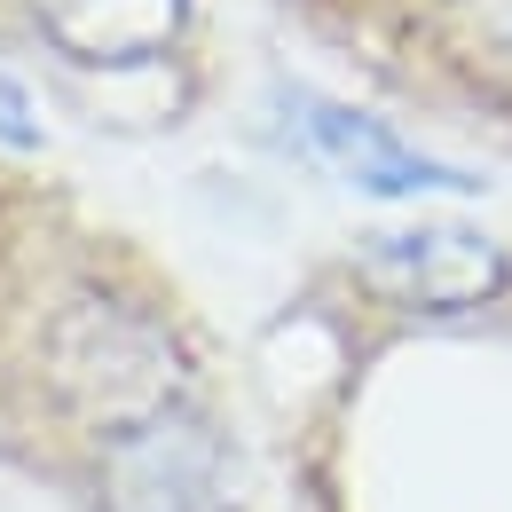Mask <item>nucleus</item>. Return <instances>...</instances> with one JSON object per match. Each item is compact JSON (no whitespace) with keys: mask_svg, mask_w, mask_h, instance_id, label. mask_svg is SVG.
I'll list each match as a JSON object with an SVG mask.
<instances>
[{"mask_svg":"<svg viewBox=\"0 0 512 512\" xmlns=\"http://www.w3.org/2000/svg\"><path fill=\"white\" fill-rule=\"evenodd\" d=\"M40 379H48V394L71 418H87L103 434H127L142 418L174 410L182 347H174V331L150 308H134L119 292H79V300H64L48 316Z\"/></svg>","mask_w":512,"mask_h":512,"instance_id":"f257e3e1","label":"nucleus"},{"mask_svg":"<svg viewBox=\"0 0 512 512\" xmlns=\"http://www.w3.org/2000/svg\"><path fill=\"white\" fill-rule=\"evenodd\" d=\"M103 512H237L229 442L197 410H158L103 449Z\"/></svg>","mask_w":512,"mask_h":512,"instance_id":"f03ea898","label":"nucleus"},{"mask_svg":"<svg viewBox=\"0 0 512 512\" xmlns=\"http://www.w3.org/2000/svg\"><path fill=\"white\" fill-rule=\"evenodd\" d=\"M363 284L379 300L402 308H426V316H457V308H481V300H505L512 292V253L473 229V221H410V229H379L363 237Z\"/></svg>","mask_w":512,"mask_h":512,"instance_id":"7ed1b4c3","label":"nucleus"},{"mask_svg":"<svg viewBox=\"0 0 512 512\" xmlns=\"http://www.w3.org/2000/svg\"><path fill=\"white\" fill-rule=\"evenodd\" d=\"M300 142L316 150V166H331L339 182H355L363 197H434V190H473V174H457L442 158L410 150L394 127H379L371 111H347V103H316L300 95Z\"/></svg>","mask_w":512,"mask_h":512,"instance_id":"20e7f679","label":"nucleus"},{"mask_svg":"<svg viewBox=\"0 0 512 512\" xmlns=\"http://www.w3.org/2000/svg\"><path fill=\"white\" fill-rule=\"evenodd\" d=\"M457 56L489 79H512V0H442Z\"/></svg>","mask_w":512,"mask_h":512,"instance_id":"39448f33","label":"nucleus"},{"mask_svg":"<svg viewBox=\"0 0 512 512\" xmlns=\"http://www.w3.org/2000/svg\"><path fill=\"white\" fill-rule=\"evenodd\" d=\"M0 142L8 150H40V111H32V95L0 71Z\"/></svg>","mask_w":512,"mask_h":512,"instance_id":"423d86ee","label":"nucleus"}]
</instances>
